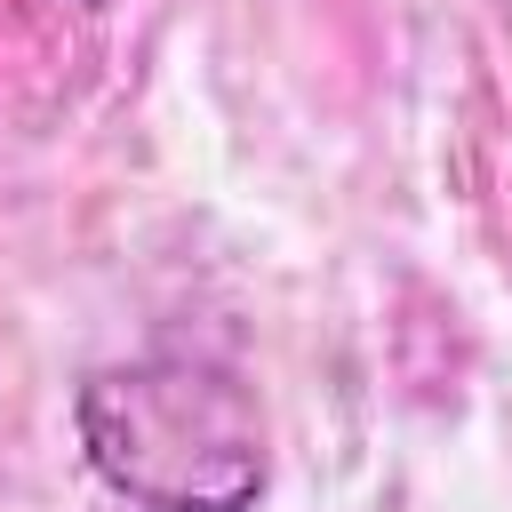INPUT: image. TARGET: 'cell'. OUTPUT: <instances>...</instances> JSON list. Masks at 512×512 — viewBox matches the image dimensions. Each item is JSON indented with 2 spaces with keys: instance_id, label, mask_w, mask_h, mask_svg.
Returning a JSON list of instances; mask_svg holds the SVG:
<instances>
[{
  "instance_id": "obj_1",
  "label": "cell",
  "mask_w": 512,
  "mask_h": 512,
  "mask_svg": "<svg viewBox=\"0 0 512 512\" xmlns=\"http://www.w3.org/2000/svg\"><path fill=\"white\" fill-rule=\"evenodd\" d=\"M80 456L144 512H248L272 480L256 392L200 352L96 368L72 400Z\"/></svg>"
}]
</instances>
